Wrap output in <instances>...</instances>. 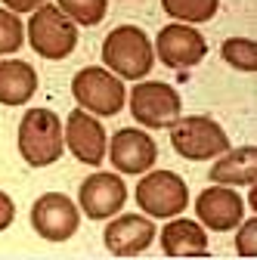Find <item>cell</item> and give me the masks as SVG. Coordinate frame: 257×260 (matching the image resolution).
<instances>
[{
	"instance_id": "cell-5",
	"label": "cell",
	"mask_w": 257,
	"mask_h": 260,
	"mask_svg": "<svg viewBox=\"0 0 257 260\" xmlns=\"http://www.w3.org/2000/svg\"><path fill=\"white\" fill-rule=\"evenodd\" d=\"M72 93L78 100V109L90 112V115H103L112 118L124 109L127 103V90L124 81L112 72H106L103 65H87L72 78Z\"/></svg>"
},
{
	"instance_id": "cell-12",
	"label": "cell",
	"mask_w": 257,
	"mask_h": 260,
	"mask_svg": "<svg viewBox=\"0 0 257 260\" xmlns=\"http://www.w3.org/2000/svg\"><path fill=\"white\" fill-rule=\"evenodd\" d=\"M127 202V186L118 174H90L78 189V205L90 220H109Z\"/></svg>"
},
{
	"instance_id": "cell-15",
	"label": "cell",
	"mask_w": 257,
	"mask_h": 260,
	"mask_svg": "<svg viewBox=\"0 0 257 260\" xmlns=\"http://www.w3.org/2000/svg\"><path fill=\"white\" fill-rule=\"evenodd\" d=\"M165 226L162 233V251L165 257H208V236H205V226L196 220H177Z\"/></svg>"
},
{
	"instance_id": "cell-1",
	"label": "cell",
	"mask_w": 257,
	"mask_h": 260,
	"mask_svg": "<svg viewBox=\"0 0 257 260\" xmlns=\"http://www.w3.org/2000/svg\"><path fill=\"white\" fill-rule=\"evenodd\" d=\"M103 65L121 81H143L152 75L155 50L140 25H118L103 41Z\"/></svg>"
},
{
	"instance_id": "cell-22",
	"label": "cell",
	"mask_w": 257,
	"mask_h": 260,
	"mask_svg": "<svg viewBox=\"0 0 257 260\" xmlns=\"http://www.w3.org/2000/svg\"><path fill=\"white\" fill-rule=\"evenodd\" d=\"M236 251H239V257H254V254H257V220H254V217H251L248 223H239Z\"/></svg>"
},
{
	"instance_id": "cell-14",
	"label": "cell",
	"mask_w": 257,
	"mask_h": 260,
	"mask_svg": "<svg viewBox=\"0 0 257 260\" xmlns=\"http://www.w3.org/2000/svg\"><path fill=\"white\" fill-rule=\"evenodd\" d=\"M152 239H155V223L152 217L143 214H121L103 233V242L115 257H140L152 245Z\"/></svg>"
},
{
	"instance_id": "cell-20",
	"label": "cell",
	"mask_w": 257,
	"mask_h": 260,
	"mask_svg": "<svg viewBox=\"0 0 257 260\" xmlns=\"http://www.w3.org/2000/svg\"><path fill=\"white\" fill-rule=\"evenodd\" d=\"M56 7L75 25H100L109 13V0H56Z\"/></svg>"
},
{
	"instance_id": "cell-3",
	"label": "cell",
	"mask_w": 257,
	"mask_h": 260,
	"mask_svg": "<svg viewBox=\"0 0 257 260\" xmlns=\"http://www.w3.org/2000/svg\"><path fill=\"white\" fill-rule=\"evenodd\" d=\"M28 44L44 59H69L78 47V25L53 4H44L28 19Z\"/></svg>"
},
{
	"instance_id": "cell-2",
	"label": "cell",
	"mask_w": 257,
	"mask_h": 260,
	"mask_svg": "<svg viewBox=\"0 0 257 260\" xmlns=\"http://www.w3.org/2000/svg\"><path fill=\"white\" fill-rule=\"evenodd\" d=\"M62 121L53 109H28L19 121V155L31 168H50L62 158Z\"/></svg>"
},
{
	"instance_id": "cell-18",
	"label": "cell",
	"mask_w": 257,
	"mask_h": 260,
	"mask_svg": "<svg viewBox=\"0 0 257 260\" xmlns=\"http://www.w3.org/2000/svg\"><path fill=\"white\" fill-rule=\"evenodd\" d=\"M162 10L174 22H189V25H202L211 22L220 10V0H162Z\"/></svg>"
},
{
	"instance_id": "cell-10",
	"label": "cell",
	"mask_w": 257,
	"mask_h": 260,
	"mask_svg": "<svg viewBox=\"0 0 257 260\" xmlns=\"http://www.w3.org/2000/svg\"><path fill=\"white\" fill-rule=\"evenodd\" d=\"M62 140H66L69 152L87 168H100L103 158H106V146H109V137H106V127L96 121L90 112L84 109H75L66 121V130H62Z\"/></svg>"
},
{
	"instance_id": "cell-23",
	"label": "cell",
	"mask_w": 257,
	"mask_h": 260,
	"mask_svg": "<svg viewBox=\"0 0 257 260\" xmlns=\"http://www.w3.org/2000/svg\"><path fill=\"white\" fill-rule=\"evenodd\" d=\"M13 220H16V205H13V199L7 192H0V233L10 230Z\"/></svg>"
},
{
	"instance_id": "cell-21",
	"label": "cell",
	"mask_w": 257,
	"mask_h": 260,
	"mask_svg": "<svg viewBox=\"0 0 257 260\" xmlns=\"http://www.w3.org/2000/svg\"><path fill=\"white\" fill-rule=\"evenodd\" d=\"M25 44V25L16 13L0 10V56H10Z\"/></svg>"
},
{
	"instance_id": "cell-9",
	"label": "cell",
	"mask_w": 257,
	"mask_h": 260,
	"mask_svg": "<svg viewBox=\"0 0 257 260\" xmlns=\"http://www.w3.org/2000/svg\"><path fill=\"white\" fill-rule=\"evenodd\" d=\"M155 56L168 69H192L208 56V41L192 25H165L155 38Z\"/></svg>"
},
{
	"instance_id": "cell-11",
	"label": "cell",
	"mask_w": 257,
	"mask_h": 260,
	"mask_svg": "<svg viewBox=\"0 0 257 260\" xmlns=\"http://www.w3.org/2000/svg\"><path fill=\"white\" fill-rule=\"evenodd\" d=\"M112 165L121 174H146L152 171V165L158 161V146L155 140L140 127H124L112 137V143L106 146Z\"/></svg>"
},
{
	"instance_id": "cell-17",
	"label": "cell",
	"mask_w": 257,
	"mask_h": 260,
	"mask_svg": "<svg viewBox=\"0 0 257 260\" xmlns=\"http://www.w3.org/2000/svg\"><path fill=\"white\" fill-rule=\"evenodd\" d=\"M254 171H257V149L242 146V149H233V152H223L208 177L220 186H251Z\"/></svg>"
},
{
	"instance_id": "cell-4",
	"label": "cell",
	"mask_w": 257,
	"mask_h": 260,
	"mask_svg": "<svg viewBox=\"0 0 257 260\" xmlns=\"http://www.w3.org/2000/svg\"><path fill=\"white\" fill-rule=\"evenodd\" d=\"M171 146L177 155H183L186 161H208L217 158L230 149V137L214 118L205 115H180L171 127Z\"/></svg>"
},
{
	"instance_id": "cell-24",
	"label": "cell",
	"mask_w": 257,
	"mask_h": 260,
	"mask_svg": "<svg viewBox=\"0 0 257 260\" xmlns=\"http://www.w3.org/2000/svg\"><path fill=\"white\" fill-rule=\"evenodd\" d=\"M47 4V0H4V7L10 10V13H35L38 7H44Z\"/></svg>"
},
{
	"instance_id": "cell-13",
	"label": "cell",
	"mask_w": 257,
	"mask_h": 260,
	"mask_svg": "<svg viewBox=\"0 0 257 260\" xmlns=\"http://www.w3.org/2000/svg\"><path fill=\"white\" fill-rule=\"evenodd\" d=\"M196 214H199L202 226H208L214 233H227V230H236L242 223L245 202L230 186L214 183L211 189H202V195L196 199Z\"/></svg>"
},
{
	"instance_id": "cell-6",
	"label": "cell",
	"mask_w": 257,
	"mask_h": 260,
	"mask_svg": "<svg viewBox=\"0 0 257 260\" xmlns=\"http://www.w3.org/2000/svg\"><path fill=\"white\" fill-rule=\"evenodd\" d=\"M134 195H137V205L143 208V214L152 220H171L183 214L189 205V186L174 171H152V174L146 171Z\"/></svg>"
},
{
	"instance_id": "cell-16",
	"label": "cell",
	"mask_w": 257,
	"mask_h": 260,
	"mask_svg": "<svg viewBox=\"0 0 257 260\" xmlns=\"http://www.w3.org/2000/svg\"><path fill=\"white\" fill-rule=\"evenodd\" d=\"M38 93V72L22 59L0 62V106H25Z\"/></svg>"
},
{
	"instance_id": "cell-7",
	"label": "cell",
	"mask_w": 257,
	"mask_h": 260,
	"mask_svg": "<svg viewBox=\"0 0 257 260\" xmlns=\"http://www.w3.org/2000/svg\"><path fill=\"white\" fill-rule=\"evenodd\" d=\"M131 115L149 130L171 127L180 118V93L165 81H140L131 90Z\"/></svg>"
},
{
	"instance_id": "cell-19",
	"label": "cell",
	"mask_w": 257,
	"mask_h": 260,
	"mask_svg": "<svg viewBox=\"0 0 257 260\" xmlns=\"http://www.w3.org/2000/svg\"><path fill=\"white\" fill-rule=\"evenodd\" d=\"M220 59L233 65V69L239 72H251L257 69V44L248 41V38H230V41H223L220 44Z\"/></svg>"
},
{
	"instance_id": "cell-8",
	"label": "cell",
	"mask_w": 257,
	"mask_h": 260,
	"mask_svg": "<svg viewBox=\"0 0 257 260\" xmlns=\"http://www.w3.org/2000/svg\"><path fill=\"white\" fill-rule=\"evenodd\" d=\"M31 226L47 242H69L81 226L78 205L62 192H47L31 205Z\"/></svg>"
}]
</instances>
